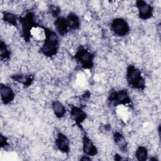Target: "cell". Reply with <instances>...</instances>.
<instances>
[{"label":"cell","mask_w":161,"mask_h":161,"mask_svg":"<svg viewBox=\"0 0 161 161\" xmlns=\"http://www.w3.org/2000/svg\"><path fill=\"white\" fill-rule=\"evenodd\" d=\"M0 144L2 147H5V145H8L6 138L4 136H3V135H1V137H0Z\"/></svg>","instance_id":"19"},{"label":"cell","mask_w":161,"mask_h":161,"mask_svg":"<svg viewBox=\"0 0 161 161\" xmlns=\"http://www.w3.org/2000/svg\"><path fill=\"white\" fill-rule=\"evenodd\" d=\"M114 140L117 146L123 152L126 150V142L123 136L119 132H116L114 134Z\"/></svg>","instance_id":"14"},{"label":"cell","mask_w":161,"mask_h":161,"mask_svg":"<svg viewBox=\"0 0 161 161\" xmlns=\"http://www.w3.org/2000/svg\"><path fill=\"white\" fill-rule=\"evenodd\" d=\"M135 157L138 160H145L147 159L148 151L145 147L140 146L136 150Z\"/></svg>","instance_id":"17"},{"label":"cell","mask_w":161,"mask_h":161,"mask_svg":"<svg viewBox=\"0 0 161 161\" xmlns=\"http://www.w3.org/2000/svg\"><path fill=\"white\" fill-rule=\"evenodd\" d=\"M111 28L114 34L119 36H124L130 31L127 21L121 18L114 19L111 23Z\"/></svg>","instance_id":"4"},{"label":"cell","mask_w":161,"mask_h":161,"mask_svg":"<svg viewBox=\"0 0 161 161\" xmlns=\"http://www.w3.org/2000/svg\"><path fill=\"white\" fill-rule=\"evenodd\" d=\"M69 28L75 30L80 27V22L79 18L74 13H70L66 18Z\"/></svg>","instance_id":"12"},{"label":"cell","mask_w":161,"mask_h":161,"mask_svg":"<svg viewBox=\"0 0 161 161\" xmlns=\"http://www.w3.org/2000/svg\"><path fill=\"white\" fill-rule=\"evenodd\" d=\"M12 79H13L15 81L19 82L26 86H29L33 81V77H31V76L21 74L14 75L12 77Z\"/></svg>","instance_id":"16"},{"label":"cell","mask_w":161,"mask_h":161,"mask_svg":"<svg viewBox=\"0 0 161 161\" xmlns=\"http://www.w3.org/2000/svg\"><path fill=\"white\" fill-rule=\"evenodd\" d=\"M1 98L4 104H8L13 101L14 98V92L12 88L7 85L1 84L0 86Z\"/></svg>","instance_id":"9"},{"label":"cell","mask_w":161,"mask_h":161,"mask_svg":"<svg viewBox=\"0 0 161 161\" xmlns=\"http://www.w3.org/2000/svg\"><path fill=\"white\" fill-rule=\"evenodd\" d=\"M70 114L71 119L78 125H81L82 123L86 118V113L80 108L76 106H72L70 110Z\"/></svg>","instance_id":"7"},{"label":"cell","mask_w":161,"mask_h":161,"mask_svg":"<svg viewBox=\"0 0 161 161\" xmlns=\"http://www.w3.org/2000/svg\"><path fill=\"white\" fill-rule=\"evenodd\" d=\"M45 39L41 48L42 53L48 57L55 55L58 48V38L57 33L48 28H45L44 30Z\"/></svg>","instance_id":"1"},{"label":"cell","mask_w":161,"mask_h":161,"mask_svg":"<svg viewBox=\"0 0 161 161\" xmlns=\"http://www.w3.org/2000/svg\"><path fill=\"white\" fill-rule=\"evenodd\" d=\"M75 58L85 69H90L93 65L94 55L92 53L84 48L78 50L75 55Z\"/></svg>","instance_id":"3"},{"label":"cell","mask_w":161,"mask_h":161,"mask_svg":"<svg viewBox=\"0 0 161 161\" xmlns=\"http://www.w3.org/2000/svg\"><path fill=\"white\" fill-rule=\"evenodd\" d=\"M55 145L57 148L65 153H67L70 150V141L68 137L63 134L59 133L55 139Z\"/></svg>","instance_id":"8"},{"label":"cell","mask_w":161,"mask_h":161,"mask_svg":"<svg viewBox=\"0 0 161 161\" xmlns=\"http://www.w3.org/2000/svg\"><path fill=\"white\" fill-rule=\"evenodd\" d=\"M55 27L57 32L62 36L65 35L68 32V25L66 18L64 17H58L54 23Z\"/></svg>","instance_id":"11"},{"label":"cell","mask_w":161,"mask_h":161,"mask_svg":"<svg viewBox=\"0 0 161 161\" xmlns=\"http://www.w3.org/2000/svg\"><path fill=\"white\" fill-rule=\"evenodd\" d=\"M82 150L88 156H95L97 153V150L92 141L86 135L82 138Z\"/></svg>","instance_id":"10"},{"label":"cell","mask_w":161,"mask_h":161,"mask_svg":"<svg viewBox=\"0 0 161 161\" xmlns=\"http://www.w3.org/2000/svg\"><path fill=\"white\" fill-rule=\"evenodd\" d=\"M126 80L131 87L142 89L145 87V79L141 72L133 65H130L126 69Z\"/></svg>","instance_id":"2"},{"label":"cell","mask_w":161,"mask_h":161,"mask_svg":"<svg viewBox=\"0 0 161 161\" xmlns=\"http://www.w3.org/2000/svg\"><path fill=\"white\" fill-rule=\"evenodd\" d=\"M109 101L113 104H126L131 102L129 94L126 90H120L111 92L109 96Z\"/></svg>","instance_id":"5"},{"label":"cell","mask_w":161,"mask_h":161,"mask_svg":"<svg viewBox=\"0 0 161 161\" xmlns=\"http://www.w3.org/2000/svg\"><path fill=\"white\" fill-rule=\"evenodd\" d=\"M10 53L9 52V50L8 49L5 43H4L3 41L1 42L0 44V55L1 58L3 59H7L9 57Z\"/></svg>","instance_id":"18"},{"label":"cell","mask_w":161,"mask_h":161,"mask_svg":"<svg viewBox=\"0 0 161 161\" xmlns=\"http://www.w3.org/2000/svg\"><path fill=\"white\" fill-rule=\"evenodd\" d=\"M3 19L6 23L13 26H17V16L16 14L12 13L6 12V11L3 12Z\"/></svg>","instance_id":"15"},{"label":"cell","mask_w":161,"mask_h":161,"mask_svg":"<svg viewBox=\"0 0 161 161\" xmlns=\"http://www.w3.org/2000/svg\"><path fill=\"white\" fill-rule=\"evenodd\" d=\"M136 6L138 11V16L140 19L146 20L150 18L153 15V7L144 1H137Z\"/></svg>","instance_id":"6"},{"label":"cell","mask_w":161,"mask_h":161,"mask_svg":"<svg viewBox=\"0 0 161 161\" xmlns=\"http://www.w3.org/2000/svg\"><path fill=\"white\" fill-rule=\"evenodd\" d=\"M53 111L58 118H62L66 113V109L63 104L58 101H54L52 104Z\"/></svg>","instance_id":"13"}]
</instances>
